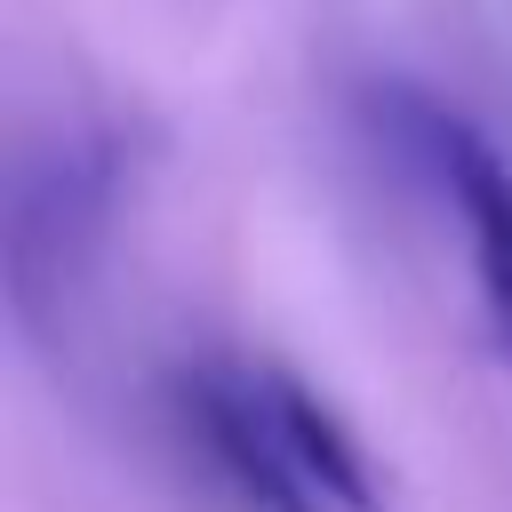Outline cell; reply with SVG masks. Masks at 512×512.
I'll return each mask as SVG.
<instances>
[{
    "instance_id": "1",
    "label": "cell",
    "mask_w": 512,
    "mask_h": 512,
    "mask_svg": "<svg viewBox=\"0 0 512 512\" xmlns=\"http://www.w3.org/2000/svg\"><path fill=\"white\" fill-rule=\"evenodd\" d=\"M176 408H184V432L200 440V456L224 472V488L248 504V512H312L320 488L296 472L280 424H272V400L264 384H240V376H184L176 384Z\"/></svg>"
},
{
    "instance_id": "3",
    "label": "cell",
    "mask_w": 512,
    "mask_h": 512,
    "mask_svg": "<svg viewBox=\"0 0 512 512\" xmlns=\"http://www.w3.org/2000/svg\"><path fill=\"white\" fill-rule=\"evenodd\" d=\"M264 400H272V424L296 456V472L320 488V504H344V512H376V472H368V448L344 432V416L296 384V376H264Z\"/></svg>"
},
{
    "instance_id": "2",
    "label": "cell",
    "mask_w": 512,
    "mask_h": 512,
    "mask_svg": "<svg viewBox=\"0 0 512 512\" xmlns=\"http://www.w3.org/2000/svg\"><path fill=\"white\" fill-rule=\"evenodd\" d=\"M432 168L464 216L472 240V280H480V312H488V344L512 368V168L496 160V144L472 120H424Z\"/></svg>"
}]
</instances>
